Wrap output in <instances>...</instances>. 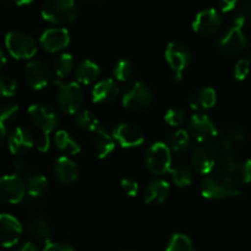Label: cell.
Wrapping results in <instances>:
<instances>
[{
  "mask_svg": "<svg viewBox=\"0 0 251 251\" xmlns=\"http://www.w3.org/2000/svg\"><path fill=\"white\" fill-rule=\"evenodd\" d=\"M28 119L31 124L42 134V140H39L38 150L42 152L48 151L49 149V135L56 129L60 120L58 113L53 107L46 103H34L29 105Z\"/></svg>",
  "mask_w": 251,
  "mask_h": 251,
  "instance_id": "cell-1",
  "label": "cell"
},
{
  "mask_svg": "<svg viewBox=\"0 0 251 251\" xmlns=\"http://www.w3.org/2000/svg\"><path fill=\"white\" fill-rule=\"evenodd\" d=\"M201 194L203 198L210 200L234 198L240 196L239 186L234 176H223V174H211L207 176L201 183Z\"/></svg>",
  "mask_w": 251,
  "mask_h": 251,
  "instance_id": "cell-2",
  "label": "cell"
},
{
  "mask_svg": "<svg viewBox=\"0 0 251 251\" xmlns=\"http://www.w3.org/2000/svg\"><path fill=\"white\" fill-rule=\"evenodd\" d=\"M42 17L55 25H68L78 16L76 0H46L42 5Z\"/></svg>",
  "mask_w": 251,
  "mask_h": 251,
  "instance_id": "cell-3",
  "label": "cell"
},
{
  "mask_svg": "<svg viewBox=\"0 0 251 251\" xmlns=\"http://www.w3.org/2000/svg\"><path fill=\"white\" fill-rule=\"evenodd\" d=\"M83 91L77 82L59 83L55 90V102L59 109L65 114H75L82 107Z\"/></svg>",
  "mask_w": 251,
  "mask_h": 251,
  "instance_id": "cell-4",
  "label": "cell"
},
{
  "mask_svg": "<svg viewBox=\"0 0 251 251\" xmlns=\"http://www.w3.org/2000/svg\"><path fill=\"white\" fill-rule=\"evenodd\" d=\"M122 102L125 109L130 112H145L153 103V92L146 83L137 81L130 86L129 90L125 91Z\"/></svg>",
  "mask_w": 251,
  "mask_h": 251,
  "instance_id": "cell-5",
  "label": "cell"
},
{
  "mask_svg": "<svg viewBox=\"0 0 251 251\" xmlns=\"http://www.w3.org/2000/svg\"><path fill=\"white\" fill-rule=\"evenodd\" d=\"M5 46L10 55L15 59H31L36 55L37 42L31 34L11 31L5 37Z\"/></svg>",
  "mask_w": 251,
  "mask_h": 251,
  "instance_id": "cell-6",
  "label": "cell"
},
{
  "mask_svg": "<svg viewBox=\"0 0 251 251\" xmlns=\"http://www.w3.org/2000/svg\"><path fill=\"white\" fill-rule=\"evenodd\" d=\"M146 167L151 173L161 176L172 168V151L164 142H154L146 151Z\"/></svg>",
  "mask_w": 251,
  "mask_h": 251,
  "instance_id": "cell-7",
  "label": "cell"
},
{
  "mask_svg": "<svg viewBox=\"0 0 251 251\" xmlns=\"http://www.w3.org/2000/svg\"><path fill=\"white\" fill-rule=\"evenodd\" d=\"M217 47L223 54L234 55V54H240L247 50V48L249 47V41H248L242 27L232 25L218 38Z\"/></svg>",
  "mask_w": 251,
  "mask_h": 251,
  "instance_id": "cell-8",
  "label": "cell"
},
{
  "mask_svg": "<svg viewBox=\"0 0 251 251\" xmlns=\"http://www.w3.org/2000/svg\"><path fill=\"white\" fill-rule=\"evenodd\" d=\"M188 131L196 141L201 144L211 141L218 135L217 127L211 118L206 114H195L189 120Z\"/></svg>",
  "mask_w": 251,
  "mask_h": 251,
  "instance_id": "cell-9",
  "label": "cell"
},
{
  "mask_svg": "<svg viewBox=\"0 0 251 251\" xmlns=\"http://www.w3.org/2000/svg\"><path fill=\"white\" fill-rule=\"evenodd\" d=\"M223 24L222 15L216 9L201 10L193 22V29L201 36H213L221 29Z\"/></svg>",
  "mask_w": 251,
  "mask_h": 251,
  "instance_id": "cell-10",
  "label": "cell"
},
{
  "mask_svg": "<svg viewBox=\"0 0 251 251\" xmlns=\"http://www.w3.org/2000/svg\"><path fill=\"white\" fill-rule=\"evenodd\" d=\"M164 56H166L167 63L169 64L174 74L183 75V71L190 65L191 51L188 48V46H185L181 42H171L167 46Z\"/></svg>",
  "mask_w": 251,
  "mask_h": 251,
  "instance_id": "cell-11",
  "label": "cell"
},
{
  "mask_svg": "<svg viewBox=\"0 0 251 251\" xmlns=\"http://www.w3.org/2000/svg\"><path fill=\"white\" fill-rule=\"evenodd\" d=\"M24 77L27 85L33 90H43L50 82V71L48 65L43 60H32L26 65Z\"/></svg>",
  "mask_w": 251,
  "mask_h": 251,
  "instance_id": "cell-12",
  "label": "cell"
},
{
  "mask_svg": "<svg viewBox=\"0 0 251 251\" xmlns=\"http://www.w3.org/2000/svg\"><path fill=\"white\" fill-rule=\"evenodd\" d=\"M26 193V183L17 174L4 176L0 181V198L4 202L15 205L21 202Z\"/></svg>",
  "mask_w": 251,
  "mask_h": 251,
  "instance_id": "cell-13",
  "label": "cell"
},
{
  "mask_svg": "<svg viewBox=\"0 0 251 251\" xmlns=\"http://www.w3.org/2000/svg\"><path fill=\"white\" fill-rule=\"evenodd\" d=\"M113 137L124 149L139 147L144 144L145 136L139 126L130 123H122L113 130Z\"/></svg>",
  "mask_w": 251,
  "mask_h": 251,
  "instance_id": "cell-14",
  "label": "cell"
},
{
  "mask_svg": "<svg viewBox=\"0 0 251 251\" xmlns=\"http://www.w3.org/2000/svg\"><path fill=\"white\" fill-rule=\"evenodd\" d=\"M217 157H216V151L210 145L202 144L196 147L191 154L190 163L193 168L200 174H208L215 169Z\"/></svg>",
  "mask_w": 251,
  "mask_h": 251,
  "instance_id": "cell-15",
  "label": "cell"
},
{
  "mask_svg": "<svg viewBox=\"0 0 251 251\" xmlns=\"http://www.w3.org/2000/svg\"><path fill=\"white\" fill-rule=\"evenodd\" d=\"M42 48L49 53H56L59 50H63L64 48L69 46L70 43V34L68 29L63 27H53L48 28L42 33L41 38Z\"/></svg>",
  "mask_w": 251,
  "mask_h": 251,
  "instance_id": "cell-16",
  "label": "cell"
},
{
  "mask_svg": "<svg viewBox=\"0 0 251 251\" xmlns=\"http://www.w3.org/2000/svg\"><path fill=\"white\" fill-rule=\"evenodd\" d=\"M0 233L4 248H11L19 243L22 234V226L20 221L9 213H2L0 217Z\"/></svg>",
  "mask_w": 251,
  "mask_h": 251,
  "instance_id": "cell-17",
  "label": "cell"
},
{
  "mask_svg": "<svg viewBox=\"0 0 251 251\" xmlns=\"http://www.w3.org/2000/svg\"><path fill=\"white\" fill-rule=\"evenodd\" d=\"M53 176L56 181H59L63 185H69V184L75 183L78 179V167L75 161H73L69 157H59L53 164Z\"/></svg>",
  "mask_w": 251,
  "mask_h": 251,
  "instance_id": "cell-18",
  "label": "cell"
},
{
  "mask_svg": "<svg viewBox=\"0 0 251 251\" xmlns=\"http://www.w3.org/2000/svg\"><path fill=\"white\" fill-rule=\"evenodd\" d=\"M7 146L12 154L21 156L27 153L34 146V139L31 131L24 126L15 127L7 137Z\"/></svg>",
  "mask_w": 251,
  "mask_h": 251,
  "instance_id": "cell-19",
  "label": "cell"
},
{
  "mask_svg": "<svg viewBox=\"0 0 251 251\" xmlns=\"http://www.w3.org/2000/svg\"><path fill=\"white\" fill-rule=\"evenodd\" d=\"M169 193H171V185L168 184V181L157 179V180L151 181L145 188L142 199H144V202L146 205L158 206L162 205L168 199Z\"/></svg>",
  "mask_w": 251,
  "mask_h": 251,
  "instance_id": "cell-20",
  "label": "cell"
},
{
  "mask_svg": "<svg viewBox=\"0 0 251 251\" xmlns=\"http://www.w3.org/2000/svg\"><path fill=\"white\" fill-rule=\"evenodd\" d=\"M247 140V131L243 127L233 126L223 131L217 141L218 150L222 153H232L233 150Z\"/></svg>",
  "mask_w": 251,
  "mask_h": 251,
  "instance_id": "cell-21",
  "label": "cell"
},
{
  "mask_svg": "<svg viewBox=\"0 0 251 251\" xmlns=\"http://www.w3.org/2000/svg\"><path fill=\"white\" fill-rule=\"evenodd\" d=\"M119 88L112 78H104L96 83L92 90V100L97 104H108L118 97Z\"/></svg>",
  "mask_w": 251,
  "mask_h": 251,
  "instance_id": "cell-22",
  "label": "cell"
},
{
  "mask_svg": "<svg viewBox=\"0 0 251 251\" xmlns=\"http://www.w3.org/2000/svg\"><path fill=\"white\" fill-rule=\"evenodd\" d=\"M217 102V93L212 87L195 90L189 97V105L195 110L210 109Z\"/></svg>",
  "mask_w": 251,
  "mask_h": 251,
  "instance_id": "cell-23",
  "label": "cell"
},
{
  "mask_svg": "<svg viewBox=\"0 0 251 251\" xmlns=\"http://www.w3.org/2000/svg\"><path fill=\"white\" fill-rule=\"evenodd\" d=\"M93 145H95V151L98 158L103 159L109 156L115 147V139L113 135L108 134L104 129H97L95 131L93 137Z\"/></svg>",
  "mask_w": 251,
  "mask_h": 251,
  "instance_id": "cell-24",
  "label": "cell"
},
{
  "mask_svg": "<svg viewBox=\"0 0 251 251\" xmlns=\"http://www.w3.org/2000/svg\"><path fill=\"white\" fill-rule=\"evenodd\" d=\"M100 74V69L95 61L92 60H82L75 68L76 80L82 85H91L98 78Z\"/></svg>",
  "mask_w": 251,
  "mask_h": 251,
  "instance_id": "cell-25",
  "label": "cell"
},
{
  "mask_svg": "<svg viewBox=\"0 0 251 251\" xmlns=\"http://www.w3.org/2000/svg\"><path fill=\"white\" fill-rule=\"evenodd\" d=\"M54 145L56 149L69 154H77L81 151L80 144L65 130H59L54 135Z\"/></svg>",
  "mask_w": 251,
  "mask_h": 251,
  "instance_id": "cell-26",
  "label": "cell"
},
{
  "mask_svg": "<svg viewBox=\"0 0 251 251\" xmlns=\"http://www.w3.org/2000/svg\"><path fill=\"white\" fill-rule=\"evenodd\" d=\"M167 145H168L171 151L174 152V153H184L189 149V146H190V134L184 129L176 130V131L172 132L169 135Z\"/></svg>",
  "mask_w": 251,
  "mask_h": 251,
  "instance_id": "cell-27",
  "label": "cell"
},
{
  "mask_svg": "<svg viewBox=\"0 0 251 251\" xmlns=\"http://www.w3.org/2000/svg\"><path fill=\"white\" fill-rule=\"evenodd\" d=\"M169 173L172 174V179L173 183L176 184L178 188H186V186L191 185L193 183V172H191L190 167L185 163H176L169 169Z\"/></svg>",
  "mask_w": 251,
  "mask_h": 251,
  "instance_id": "cell-28",
  "label": "cell"
},
{
  "mask_svg": "<svg viewBox=\"0 0 251 251\" xmlns=\"http://www.w3.org/2000/svg\"><path fill=\"white\" fill-rule=\"evenodd\" d=\"M28 229L36 239L46 243L49 242V238H50V226H49V222L43 216L38 215L32 218L28 225Z\"/></svg>",
  "mask_w": 251,
  "mask_h": 251,
  "instance_id": "cell-29",
  "label": "cell"
},
{
  "mask_svg": "<svg viewBox=\"0 0 251 251\" xmlns=\"http://www.w3.org/2000/svg\"><path fill=\"white\" fill-rule=\"evenodd\" d=\"M49 189V181L42 174H34L26 180V193L32 198L44 195Z\"/></svg>",
  "mask_w": 251,
  "mask_h": 251,
  "instance_id": "cell-30",
  "label": "cell"
},
{
  "mask_svg": "<svg viewBox=\"0 0 251 251\" xmlns=\"http://www.w3.org/2000/svg\"><path fill=\"white\" fill-rule=\"evenodd\" d=\"M74 68V58L71 54L64 53L56 56L53 61V71L56 78H65L70 75Z\"/></svg>",
  "mask_w": 251,
  "mask_h": 251,
  "instance_id": "cell-31",
  "label": "cell"
},
{
  "mask_svg": "<svg viewBox=\"0 0 251 251\" xmlns=\"http://www.w3.org/2000/svg\"><path fill=\"white\" fill-rule=\"evenodd\" d=\"M238 164H239V162L232 153H222L217 158L215 169L218 174L234 176Z\"/></svg>",
  "mask_w": 251,
  "mask_h": 251,
  "instance_id": "cell-32",
  "label": "cell"
},
{
  "mask_svg": "<svg viewBox=\"0 0 251 251\" xmlns=\"http://www.w3.org/2000/svg\"><path fill=\"white\" fill-rule=\"evenodd\" d=\"M113 75L115 80L126 82L134 75V64L127 58H119L113 66Z\"/></svg>",
  "mask_w": 251,
  "mask_h": 251,
  "instance_id": "cell-33",
  "label": "cell"
},
{
  "mask_svg": "<svg viewBox=\"0 0 251 251\" xmlns=\"http://www.w3.org/2000/svg\"><path fill=\"white\" fill-rule=\"evenodd\" d=\"M166 251H195V248L188 235L183 233H176L169 238Z\"/></svg>",
  "mask_w": 251,
  "mask_h": 251,
  "instance_id": "cell-34",
  "label": "cell"
},
{
  "mask_svg": "<svg viewBox=\"0 0 251 251\" xmlns=\"http://www.w3.org/2000/svg\"><path fill=\"white\" fill-rule=\"evenodd\" d=\"M76 123H77L78 126L81 127L85 131H93L100 129V120L96 117V114L93 112L88 109L80 110V112L76 114L75 118Z\"/></svg>",
  "mask_w": 251,
  "mask_h": 251,
  "instance_id": "cell-35",
  "label": "cell"
},
{
  "mask_svg": "<svg viewBox=\"0 0 251 251\" xmlns=\"http://www.w3.org/2000/svg\"><path fill=\"white\" fill-rule=\"evenodd\" d=\"M251 20V0H245L240 6L237 7L233 16V25L238 27H244Z\"/></svg>",
  "mask_w": 251,
  "mask_h": 251,
  "instance_id": "cell-36",
  "label": "cell"
},
{
  "mask_svg": "<svg viewBox=\"0 0 251 251\" xmlns=\"http://www.w3.org/2000/svg\"><path fill=\"white\" fill-rule=\"evenodd\" d=\"M186 120L185 109L180 107L169 108L164 114V122L171 126H179Z\"/></svg>",
  "mask_w": 251,
  "mask_h": 251,
  "instance_id": "cell-37",
  "label": "cell"
},
{
  "mask_svg": "<svg viewBox=\"0 0 251 251\" xmlns=\"http://www.w3.org/2000/svg\"><path fill=\"white\" fill-rule=\"evenodd\" d=\"M234 176L242 184L251 183V159H244L239 162Z\"/></svg>",
  "mask_w": 251,
  "mask_h": 251,
  "instance_id": "cell-38",
  "label": "cell"
},
{
  "mask_svg": "<svg viewBox=\"0 0 251 251\" xmlns=\"http://www.w3.org/2000/svg\"><path fill=\"white\" fill-rule=\"evenodd\" d=\"M0 90L4 97H12L17 92V82L11 76L2 75L0 77Z\"/></svg>",
  "mask_w": 251,
  "mask_h": 251,
  "instance_id": "cell-39",
  "label": "cell"
},
{
  "mask_svg": "<svg viewBox=\"0 0 251 251\" xmlns=\"http://www.w3.org/2000/svg\"><path fill=\"white\" fill-rule=\"evenodd\" d=\"M250 73V60L242 58L237 61L234 66V78L238 81H244Z\"/></svg>",
  "mask_w": 251,
  "mask_h": 251,
  "instance_id": "cell-40",
  "label": "cell"
},
{
  "mask_svg": "<svg viewBox=\"0 0 251 251\" xmlns=\"http://www.w3.org/2000/svg\"><path fill=\"white\" fill-rule=\"evenodd\" d=\"M19 105L15 103H6L1 108V117H0V124H5L6 122L14 119L19 113Z\"/></svg>",
  "mask_w": 251,
  "mask_h": 251,
  "instance_id": "cell-41",
  "label": "cell"
},
{
  "mask_svg": "<svg viewBox=\"0 0 251 251\" xmlns=\"http://www.w3.org/2000/svg\"><path fill=\"white\" fill-rule=\"evenodd\" d=\"M120 186H122L123 191L130 198H135L139 194V184L130 178H124L120 181Z\"/></svg>",
  "mask_w": 251,
  "mask_h": 251,
  "instance_id": "cell-42",
  "label": "cell"
},
{
  "mask_svg": "<svg viewBox=\"0 0 251 251\" xmlns=\"http://www.w3.org/2000/svg\"><path fill=\"white\" fill-rule=\"evenodd\" d=\"M43 251H76L73 247L68 244H63V243H53L48 242L44 245Z\"/></svg>",
  "mask_w": 251,
  "mask_h": 251,
  "instance_id": "cell-43",
  "label": "cell"
},
{
  "mask_svg": "<svg viewBox=\"0 0 251 251\" xmlns=\"http://www.w3.org/2000/svg\"><path fill=\"white\" fill-rule=\"evenodd\" d=\"M239 4V0H218V7L222 12L235 11Z\"/></svg>",
  "mask_w": 251,
  "mask_h": 251,
  "instance_id": "cell-44",
  "label": "cell"
},
{
  "mask_svg": "<svg viewBox=\"0 0 251 251\" xmlns=\"http://www.w3.org/2000/svg\"><path fill=\"white\" fill-rule=\"evenodd\" d=\"M17 251H38V248L33 243H25L22 247H20V249Z\"/></svg>",
  "mask_w": 251,
  "mask_h": 251,
  "instance_id": "cell-45",
  "label": "cell"
},
{
  "mask_svg": "<svg viewBox=\"0 0 251 251\" xmlns=\"http://www.w3.org/2000/svg\"><path fill=\"white\" fill-rule=\"evenodd\" d=\"M7 1L12 2V4L17 5V6H25V5L32 4L33 0H7Z\"/></svg>",
  "mask_w": 251,
  "mask_h": 251,
  "instance_id": "cell-46",
  "label": "cell"
},
{
  "mask_svg": "<svg viewBox=\"0 0 251 251\" xmlns=\"http://www.w3.org/2000/svg\"><path fill=\"white\" fill-rule=\"evenodd\" d=\"M81 1L86 2V4H92V5H100L102 4L104 0H81Z\"/></svg>",
  "mask_w": 251,
  "mask_h": 251,
  "instance_id": "cell-47",
  "label": "cell"
},
{
  "mask_svg": "<svg viewBox=\"0 0 251 251\" xmlns=\"http://www.w3.org/2000/svg\"><path fill=\"white\" fill-rule=\"evenodd\" d=\"M0 55H1V69L5 66V63H6V56H5V53L1 50V53H0Z\"/></svg>",
  "mask_w": 251,
  "mask_h": 251,
  "instance_id": "cell-48",
  "label": "cell"
},
{
  "mask_svg": "<svg viewBox=\"0 0 251 251\" xmlns=\"http://www.w3.org/2000/svg\"><path fill=\"white\" fill-rule=\"evenodd\" d=\"M122 251H135V250H122Z\"/></svg>",
  "mask_w": 251,
  "mask_h": 251,
  "instance_id": "cell-49",
  "label": "cell"
}]
</instances>
